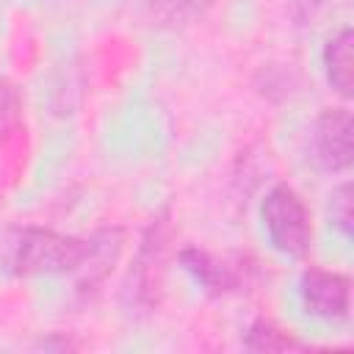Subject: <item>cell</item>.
<instances>
[{
	"mask_svg": "<svg viewBox=\"0 0 354 354\" xmlns=\"http://www.w3.org/2000/svg\"><path fill=\"white\" fill-rule=\"evenodd\" d=\"M122 249H124L122 227H100L88 238V252L77 271V293L80 296H88L108 279V274L113 271V266L122 257Z\"/></svg>",
	"mask_w": 354,
	"mask_h": 354,
	"instance_id": "52a82bcc",
	"label": "cell"
},
{
	"mask_svg": "<svg viewBox=\"0 0 354 354\" xmlns=\"http://www.w3.org/2000/svg\"><path fill=\"white\" fill-rule=\"evenodd\" d=\"M329 218L343 232V238H351V232H354V199H351V183L348 180L332 188Z\"/></svg>",
	"mask_w": 354,
	"mask_h": 354,
	"instance_id": "8fae6325",
	"label": "cell"
},
{
	"mask_svg": "<svg viewBox=\"0 0 354 354\" xmlns=\"http://www.w3.org/2000/svg\"><path fill=\"white\" fill-rule=\"evenodd\" d=\"M351 111L326 108L313 124V160L318 169L337 174L351 166Z\"/></svg>",
	"mask_w": 354,
	"mask_h": 354,
	"instance_id": "8992f818",
	"label": "cell"
},
{
	"mask_svg": "<svg viewBox=\"0 0 354 354\" xmlns=\"http://www.w3.org/2000/svg\"><path fill=\"white\" fill-rule=\"evenodd\" d=\"M351 44H354V33H351V28H343L326 39L324 53H321L326 83L343 100L351 97Z\"/></svg>",
	"mask_w": 354,
	"mask_h": 354,
	"instance_id": "ba28073f",
	"label": "cell"
},
{
	"mask_svg": "<svg viewBox=\"0 0 354 354\" xmlns=\"http://www.w3.org/2000/svg\"><path fill=\"white\" fill-rule=\"evenodd\" d=\"M243 348L246 351H266V354H274V351H307L310 346L304 340H299L293 332L282 329L277 321L271 318H254L246 329V337H243Z\"/></svg>",
	"mask_w": 354,
	"mask_h": 354,
	"instance_id": "9c48e42d",
	"label": "cell"
},
{
	"mask_svg": "<svg viewBox=\"0 0 354 354\" xmlns=\"http://www.w3.org/2000/svg\"><path fill=\"white\" fill-rule=\"evenodd\" d=\"M216 0H147V11L158 25L183 28L202 19Z\"/></svg>",
	"mask_w": 354,
	"mask_h": 354,
	"instance_id": "30bf717a",
	"label": "cell"
},
{
	"mask_svg": "<svg viewBox=\"0 0 354 354\" xmlns=\"http://www.w3.org/2000/svg\"><path fill=\"white\" fill-rule=\"evenodd\" d=\"M321 6H324V0H293V17H296V22L299 25L313 22Z\"/></svg>",
	"mask_w": 354,
	"mask_h": 354,
	"instance_id": "7c38bea8",
	"label": "cell"
},
{
	"mask_svg": "<svg viewBox=\"0 0 354 354\" xmlns=\"http://www.w3.org/2000/svg\"><path fill=\"white\" fill-rule=\"evenodd\" d=\"M88 252V238L61 235L44 227H19L6 241V266L17 277L77 274Z\"/></svg>",
	"mask_w": 354,
	"mask_h": 354,
	"instance_id": "6da1fadb",
	"label": "cell"
},
{
	"mask_svg": "<svg viewBox=\"0 0 354 354\" xmlns=\"http://www.w3.org/2000/svg\"><path fill=\"white\" fill-rule=\"evenodd\" d=\"M299 296L310 315L321 321H346L351 310V279L337 271L307 268L299 277Z\"/></svg>",
	"mask_w": 354,
	"mask_h": 354,
	"instance_id": "5b68a950",
	"label": "cell"
},
{
	"mask_svg": "<svg viewBox=\"0 0 354 354\" xmlns=\"http://www.w3.org/2000/svg\"><path fill=\"white\" fill-rule=\"evenodd\" d=\"M169 241H171V221H169V210H163L149 221L141 249H138V257H136V266L130 271L127 296L141 310H152L160 301Z\"/></svg>",
	"mask_w": 354,
	"mask_h": 354,
	"instance_id": "3957f363",
	"label": "cell"
},
{
	"mask_svg": "<svg viewBox=\"0 0 354 354\" xmlns=\"http://www.w3.org/2000/svg\"><path fill=\"white\" fill-rule=\"evenodd\" d=\"M180 266L183 271L207 293V296H230L246 290V285L254 282L257 266L246 254L235 252L227 257H218L213 252L188 246L180 252Z\"/></svg>",
	"mask_w": 354,
	"mask_h": 354,
	"instance_id": "277c9868",
	"label": "cell"
},
{
	"mask_svg": "<svg viewBox=\"0 0 354 354\" xmlns=\"http://www.w3.org/2000/svg\"><path fill=\"white\" fill-rule=\"evenodd\" d=\"M263 230L268 243L285 257H304L313 246V221L304 199L288 183H277L260 202Z\"/></svg>",
	"mask_w": 354,
	"mask_h": 354,
	"instance_id": "7a4b0ae2",
	"label": "cell"
}]
</instances>
